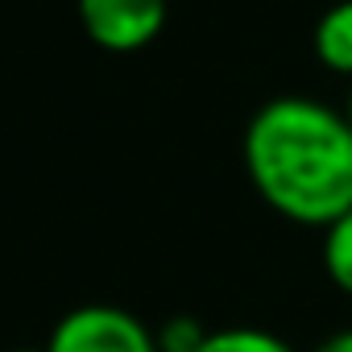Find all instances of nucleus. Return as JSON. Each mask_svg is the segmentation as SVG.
I'll list each match as a JSON object with an SVG mask.
<instances>
[{"mask_svg": "<svg viewBox=\"0 0 352 352\" xmlns=\"http://www.w3.org/2000/svg\"><path fill=\"white\" fill-rule=\"evenodd\" d=\"M13 352H46V348H13Z\"/></svg>", "mask_w": 352, "mask_h": 352, "instance_id": "nucleus-10", "label": "nucleus"}, {"mask_svg": "<svg viewBox=\"0 0 352 352\" xmlns=\"http://www.w3.org/2000/svg\"><path fill=\"white\" fill-rule=\"evenodd\" d=\"M344 116H348V124H352V91H348V112H344Z\"/></svg>", "mask_w": 352, "mask_h": 352, "instance_id": "nucleus-9", "label": "nucleus"}, {"mask_svg": "<svg viewBox=\"0 0 352 352\" xmlns=\"http://www.w3.org/2000/svg\"><path fill=\"white\" fill-rule=\"evenodd\" d=\"M315 352H352V331H336V336H327Z\"/></svg>", "mask_w": 352, "mask_h": 352, "instance_id": "nucleus-8", "label": "nucleus"}, {"mask_svg": "<svg viewBox=\"0 0 352 352\" xmlns=\"http://www.w3.org/2000/svg\"><path fill=\"white\" fill-rule=\"evenodd\" d=\"M46 352H157V336L129 311L91 302L67 311L54 331Z\"/></svg>", "mask_w": 352, "mask_h": 352, "instance_id": "nucleus-2", "label": "nucleus"}, {"mask_svg": "<svg viewBox=\"0 0 352 352\" xmlns=\"http://www.w3.org/2000/svg\"><path fill=\"white\" fill-rule=\"evenodd\" d=\"M245 170L278 216L327 228L352 208V124L319 100H270L245 129Z\"/></svg>", "mask_w": 352, "mask_h": 352, "instance_id": "nucleus-1", "label": "nucleus"}, {"mask_svg": "<svg viewBox=\"0 0 352 352\" xmlns=\"http://www.w3.org/2000/svg\"><path fill=\"white\" fill-rule=\"evenodd\" d=\"M83 34L112 54L149 46L166 25V0H75Z\"/></svg>", "mask_w": 352, "mask_h": 352, "instance_id": "nucleus-3", "label": "nucleus"}, {"mask_svg": "<svg viewBox=\"0 0 352 352\" xmlns=\"http://www.w3.org/2000/svg\"><path fill=\"white\" fill-rule=\"evenodd\" d=\"M323 270L344 294H352V208L323 228Z\"/></svg>", "mask_w": 352, "mask_h": 352, "instance_id": "nucleus-5", "label": "nucleus"}, {"mask_svg": "<svg viewBox=\"0 0 352 352\" xmlns=\"http://www.w3.org/2000/svg\"><path fill=\"white\" fill-rule=\"evenodd\" d=\"M153 336H157V352H195L208 331H204L195 319L179 315V319H170V323H166L162 331H153Z\"/></svg>", "mask_w": 352, "mask_h": 352, "instance_id": "nucleus-7", "label": "nucleus"}, {"mask_svg": "<svg viewBox=\"0 0 352 352\" xmlns=\"http://www.w3.org/2000/svg\"><path fill=\"white\" fill-rule=\"evenodd\" d=\"M315 54L327 71L352 75V0L331 5L315 25Z\"/></svg>", "mask_w": 352, "mask_h": 352, "instance_id": "nucleus-4", "label": "nucleus"}, {"mask_svg": "<svg viewBox=\"0 0 352 352\" xmlns=\"http://www.w3.org/2000/svg\"><path fill=\"white\" fill-rule=\"evenodd\" d=\"M195 352H294V348L261 327H220V331H208Z\"/></svg>", "mask_w": 352, "mask_h": 352, "instance_id": "nucleus-6", "label": "nucleus"}]
</instances>
